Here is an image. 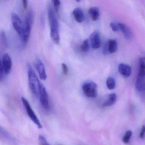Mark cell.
Here are the masks:
<instances>
[{"mask_svg": "<svg viewBox=\"0 0 145 145\" xmlns=\"http://www.w3.org/2000/svg\"><path fill=\"white\" fill-rule=\"evenodd\" d=\"M48 17L50 25L51 38L55 43L58 44L60 40L59 23L56 13L50 5L48 7Z\"/></svg>", "mask_w": 145, "mask_h": 145, "instance_id": "cell-1", "label": "cell"}, {"mask_svg": "<svg viewBox=\"0 0 145 145\" xmlns=\"http://www.w3.org/2000/svg\"><path fill=\"white\" fill-rule=\"evenodd\" d=\"M27 73L29 85L32 93L35 96L39 95V88L40 82L38 76L34 71L32 66L27 64Z\"/></svg>", "mask_w": 145, "mask_h": 145, "instance_id": "cell-2", "label": "cell"}, {"mask_svg": "<svg viewBox=\"0 0 145 145\" xmlns=\"http://www.w3.org/2000/svg\"><path fill=\"white\" fill-rule=\"evenodd\" d=\"M33 12L32 9L28 11L25 17V23L24 24V30L22 37L23 42L26 44L28 41L30 37L31 29L33 22Z\"/></svg>", "mask_w": 145, "mask_h": 145, "instance_id": "cell-3", "label": "cell"}, {"mask_svg": "<svg viewBox=\"0 0 145 145\" xmlns=\"http://www.w3.org/2000/svg\"><path fill=\"white\" fill-rule=\"evenodd\" d=\"M139 71L135 84V87L138 91L145 90V57L140 59Z\"/></svg>", "mask_w": 145, "mask_h": 145, "instance_id": "cell-4", "label": "cell"}, {"mask_svg": "<svg viewBox=\"0 0 145 145\" xmlns=\"http://www.w3.org/2000/svg\"><path fill=\"white\" fill-rule=\"evenodd\" d=\"M82 91L86 96L95 98L97 95V86L93 81H87L84 82L82 86Z\"/></svg>", "mask_w": 145, "mask_h": 145, "instance_id": "cell-5", "label": "cell"}, {"mask_svg": "<svg viewBox=\"0 0 145 145\" xmlns=\"http://www.w3.org/2000/svg\"><path fill=\"white\" fill-rule=\"evenodd\" d=\"M22 100L23 104L24 106L25 110H26V112H27L29 118L37 125V127L39 129L42 128V125L39 120V119L37 115H36L35 113L33 110V108L31 107L28 101L24 97H22Z\"/></svg>", "mask_w": 145, "mask_h": 145, "instance_id": "cell-6", "label": "cell"}, {"mask_svg": "<svg viewBox=\"0 0 145 145\" xmlns=\"http://www.w3.org/2000/svg\"><path fill=\"white\" fill-rule=\"evenodd\" d=\"M39 96L42 108L45 110L48 111L50 108L49 96L45 87L40 82L39 86Z\"/></svg>", "mask_w": 145, "mask_h": 145, "instance_id": "cell-7", "label": "cell"}, {"mask_svg": "<svg viewBox=\"0 0 145 145\" xmlns=\"http://www.w3.org/2000/svg\"><path fill=\"white\" fill-rule=\"evenodd\" d=\"M11 20L13 28L20 38H22L24 30V24L20 17L16 12H12L11 14Z\"/></svg>", "mask_w": 145, "mask_h": 145, "instance_id": "cell-8", "label": "cell"}, {"mask_svg": "<svg viewBox=\"0 0 145 145\" xmlns=\"http://www.w3.org/2000/svg\"><path fill=\"white\" fill-rule=\"evenodd\" d=\"M0 65L2 66L6 74L10 73L12 67V61L9 54H4L0 62Z\"/></svg>", "mask_w": 145, "mask_h": 145, "instance_id": "cell-9", "label": "cell"}, {"mask_svg": "<svg viewBox=\"0 0 145 145\" xmlns=\"http://www.w3.org/2000/svg\"><path fill=\"white\" fill-rule=\"evenodd\" d=\"M35 66L40 79L46 80L47 78V74L44 65L42 61L39 58H36L35 62Z\"/></svg>", "mask_w": 145, "mask_h": 145, "instance_id": "cell-10", "label": "cell"}, {"mask_svg": "<svg viewBox=\"0 0 145 145\" xmlns=\"http://www.w3.org/2000/svg\"><path fill=\"white\" fill-rule=\"evenodd\" d=\"M91 44L93 49H97L101 46V40L100 33L97 31H94L91 35Z\"/></svg>", "mask_w": 145, "mask_h": 145, "instance_id": "cell-11", "label": "cell"}, {"mask_svg": "<svg viewBox=\"0 0 145 145\" xmlns=\"http://www.w3.org/2000/svg\"><path fill=\"white\" fill-rule=\"evenodd\" d=\"M118 69L120 74L125 78L129 77L131 74V67L128 64L123 63H120L119 65Z\"/></svg>", "mask_w": 145, "mask_h": 145, "instance_id": "cell-12", "label": "cell"}, {"mask_svg": "<svg viewBox=\"0 0 145 145\" xmlns=\"http://www.w3.org/2000/svg\"><path fill=\"white\" fill-rule=\"evenodd\" d=\"M119 29L125 38L127 40H130L133 37V33L130 29L125 24L123 23H118Z\"/></svg>", "mask_w": 145, "mask_h": 145, "instance_id": "cell-13", "label": "cell"}, {"mask_svg": "<svg viewBox=\"0 0 145 145\" xmlns=\"http://www.w3.org/2000/svg\"><path fill=\"white\" fill-rule=\"evenodd\" d=\"M117 98V95L115 93L109 94L107 96L105 101L103 103L102 106L104 107L111 106L116 102Z\"/></svg>", "mask_w": 145, "mask_h": 145, "instance_id": "cell-14", "label": "cell"}, {"mask_svg": "<svg viewBox=\"0 0 145 145\" xmlns=\"http://www.w3.org/2000/svg\"><path fill=\"white\" fill-rule=\"evenodd\" d=\"M72 14L74 19L78 22H82L84 20V14L80 7L75 8L73 11Z\"/></svg>", "mask_w": 145, "mask_h": 145, "instance_id": "cell-15", "label": "cell"}, {"mask_svg": "<svg viewBox=\"0 0 145 145\" xmlns=\"http://www.w3.org/2000/svg\"><path fill=\"white\" fill-rule=\"evenodd\" d=\"M89 14L93 21H96L99 18L100 11L97 7H92L89 10Z\"/></svg>", "mask_w": 145, "mask_h": 145, "instance_id": "cell-16", "label": "cell"}, {"mask_svg": "<svg viewBox=\"0 0 145 145\" xmlns=\"http://www.w3.org/2000/svg\"><path fill=\"white\" fill-rule=\"evenodd\" d=\"M118 49V43L114 39H111L108 40V50L110 53L116 52Z\"/></svg>", "mask_w": 145, "mask_h": 145, "instance_id": "cell-17", "label": "cell"}, {"mask_svg": "<svg viewBox=\"0 0 145 145\" xmlns=\"http://www.w3.org/2000/svg\"><path fill=\"white\" fill-rule=\"evenodd\" d=\"M106 86L108 89L109 90H113L114 89L116 86V83L114 79L112 77H108L107 79Z\"/></svg>", "mask_w": 145, "mask_h": 145, "instance_id": "cell-18", "label": "cell"}, {"mask_svg": "<svg viewBox=\"0 0 145 145\" xmlns=\"http://www.w3.org/2000/svg\"><path fill=\"white\" fill-rule=\"evenodd\" d=\"M89 43L88 39H86L82 42L80 46V50L83 52H86L89 50Z\"/></svg>", "mask_w": 145, "mask_h": 145, "instance_id": "cell-19", "label": "cell"}, {"mask_svg": "<svg viewBox=\"0 0 145 145\" xmlns=\"http://www.w3.org/2000/svg\"><path fill=\"white\" fill-rule=\"evenodd\" d=\"M132 132L131 130H128L125 132L124 135L122 138V141L123 143L125 144H128L132 136Z\"/></svg>", "mask_w": 145, "mask_h": 145, "instance_id": "cell-20", "label": "cell"}, {"mask_svg": "<svg viewBox=\"0 0 145 145\" xmlns=\"http://www.w3.org/2000/svg\"><path fill=\"white\" fill-rule=\"evenodd\" d=\"M54 7V10L57 14H58L61 6V1L59 0H53L52 1Z\"/></svg>", "mask_w": 145, "mask_h": 145, "instance_id": "cell-21", "label": "cell"}, {"mask_svg": "<svg viewBox=\"0 0 145 145\" xmlns=\"http://www.w3.org/2000/svg\"><path fill=\"white\" fill-rule=\"evenodd\" d=\"M1 40L3 45L7 47L8 45V43H7V39L5 33L4 31H2L1 33Z\"/></svg>", "mask_w": 145, "mask_h": 145, "instance_id": "cell-22", "label": "cell"}, {"mask_svg": "<svg viewBox=\"0 0 145 145\" xmlns=\"http://www.w3.org/2000/svg\"><path fill=\"white\" fill-rule=\"evenodd\" d=\"M39 140L40 145H50L43 136L40 135L39 136Z\"/></svg>", "mask_w": 145, "mask_h": 145, "instance_id": "cell-23", "label": "cell"}, {"mask_svg": "<svg viewBox=\"0 0 145 145\" xmlns=\"http://www.w3.org/2000/svg\"><path fill=\"white\" fill-rule=\"evenodd\" d=\"M62 70L63 73L64 75H67L68 73V68L67 64L65 63H62L61 64Z\"/></svg>", "mask_w": 145, "mask_h": 145, "instance_id": "cell-24", "label": "cell"}, {"mask_svg": "<svg viewBox=\"0 0 145 145\" xmlns=\"http://www.w3.org/2000/svg\"><path fill=\"white\" fill-rule=\"evenodd\" d=\"M110 26L112 28V30L114 32H118L119 30V27L118 24H116L115 23L112 22L110 23Z\"/></svg>", "mask_w": 145, "mask_h": 145, "instance_id": "cell-25", "label": "cell"}, {"mask_svg": "<svg viewBox=\"0 0 145 145\" xmlns=\"http://www.w3.org/2000/svg\"><path fill=\"white\" fill-rule=\"evenodd\" d=\"M145 135V125H144L142 127L141 130L140 132L139 137L140 138H142L144 137Z\"/></svg>", "mask_w": 145, "mask_h": 145, "instance_id": "cell-26", "label": "cell"}, {"mask_svg": "<svg viewBox=\"0 0 145 145\" xmlns=\"http://www.w3.org/2000/svg\"><path fill=\"white\" fill-rule=\"evenodd\" d=\"M22 3L24 9L25 10H27V8L28 1L26 0H23L22 1Z\"/></svg>", "mask_w": 145, "mask_h": 145, "instance_id": "cell-27", "label": "cell"}]
</instances>
